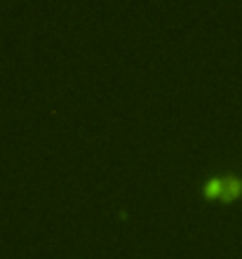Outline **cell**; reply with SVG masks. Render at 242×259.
I'll list each match as a JSON object with an SVG mask.
<instances>
[{
  "instance_id": "cell-1",
  "label": "cell",
  "mask_w": 242,
  "mask_h": 259,
  "mask_svg": "<svg viewBox=\"0 0 242 259\" xmlns=\"http://www.w3.org/2000/svg\"><path fill=\"white\" fill-rule=\"evenodd\" d=\"M240 196H242V177H235V175L223 177V191H221L223 203H233Z\"/></svg>"
},
{
  "instance_id": "cell-2",
  "label": "cell",
  "mask_w": 242,
  "mask_h": 259,
  "mask_svg": "<svg viewBox=\"0 0 242 259\" xmlns=\"http://www.w3.org/2000/svg\"><path fill=\"white\" fill-rule=\"evenodd\" d=\"M221 191H223V177H212L205 184V198H209V200L221 198Z\"/></svg>"
}]
</instances>
